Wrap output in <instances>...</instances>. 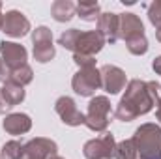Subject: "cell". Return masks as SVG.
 Segmentation results:
<instances>
[{
  "mask_svg": "<svg viewBox=\"0 0 161 159\" xmlns=\"http://www.w3.org/2000/svg\"><path fill=\"white\" fill-rule=\"evenodd\" d=\"M156 38H158V41L161 43V28H158V30H156Z\"/></svg>",
  "mask_w": 161,
  "mask_h": 159,
  "instance_id": "30",
  "label": "cell"
},
{
  "mask_svg": "<svg viewBox=\"0 0 161 159\" xmlns=\"http://www.w3.org/2000/svg\"><path fill=\"white\" fill-rule=\"evenodd\" d=\"M13 107L6 101V97H4V94H2V90H0V114H6L8 111H11Z\"/></svg>",
  "mask_w": 161,
  "mask_h": 159,
  "instance_id": "27",
  "label": "cell"
},
{
  "mask_svg": "<svg viewBox=\"0 0 161 159\" xmlns=\"http://www.w3.org/2000/svg\"><path fill=\"white\" fill-rule=\"evenodd\" d=\"M111 101L107 96H94L88 103V111L84 114V125L94 133H105L109 127Z\"/></svg>",
  "mask_w": 161,
  "mask_h": 159,
  "instance_id": "4",
  "label": "cell"
},
{
  "mask_svg": "<svg viewBox=\"0 0 161 159\" xmlns=\"http://www.w3.org/2000/svg\"><path fill=\"white\" fill-rule=\"evenodd\" d=\"M71 88L75 90V94H79L82 97H90L96 94V90L101 88V75L99 69L94 68H79V71L73 75L71 79Z\"/></svg>",
  "mask_w": 161,
  "mask_h": 159,
  "instance_id": "5",
  "label": "cell"
},
{
  "mask_svg": "<svg viewBox=\"0 0 161 159\" xmlns=\"http://www.w3.org/2000/svg\"><path fill=\"white\" fill-rule=\"evenodd\" d=\"M154 109V101L148 92V82L141 79H131L125 86V94L122 96L120 103L114 111V116L120 122L131 120L148 114Z\"/></svg>",
  "mask_w": 161,
  "mask_h": 159,
  "instance_id": "1",
  "label": "cell"
},
{
  "mask_svg": "<svg viewBox=\"0 0 161 159\" xmlns=\"http://www.w3.org/2000/svg\"><path fill=\"white\" fill-rule=\"evenodd\" d=\"M152 69H154L158 75H161V56L154 58V62H152Z\"/></svg>",
  "mask_w": 161,
  "mask_h": 159,
  "instance_id": "28",
  "label": "cell"
},
{
  "mask_svg": "<svg viewBox=\"0 0 161 159\" xmlns=\"http://www.w3.org/2000/svg\"><path fill=\"white\" fill-rule=\"evenodd\" d=\"M125 47L131 54L142 56L148 52V40H146V36H137V38H131V40L125 41Z\"/></svg>",
  "mask_w": 161,
  "mask_h": 159,
  "instance_id": "22",
  "label": "cell"
},
{
  "mask_svg": "<svg viewBox=\"0 0 161 159\" xmlns=\"http://www.w3.org/2000/svg\"><path fill=\"white\" fill-rule=\"evenodd\" d=\"M131 139L139 159H161V127L158 123H142Z\"/></svg>",
  "mask_w": 161,
  "mask_h": 159,
  "instance_id": "3",
  "label": "cell"
},
{
  "mask_svg": "<svg viewBox=\"0 0 161 159\" xmlns=\"http://www.w3.org/2000/svg\"><path fill=\"white\" fill-rule=\"evenodd\" d=\"M4 25V13H2V2H0V28Z\"/></svg>",
  "mask_w": 161,
  "mask_h": 159,
  "instance_id": "29",
  "label": "cell"
},
{
  "mask_svg": "<svg viewBox=\"0 0 161 159\" xmlns=\"http://www.w3.org/2000/svg\"><path fill=\"white\" fill-rule=\"evenodd\" d=\"M114 159H139V156H137V148H135V142H133V139L122 140V142H118V144H116Z\"/></svg>",
  "mask_w": 161,
  "mask_h": 159,
  "instance_id": "20",
  "label": "cell"
},
{
  "mask_svg": "<svg viewBox=\"0 0 161 159\" xmlns=\"http://www.w3.org/2000/svg\"><path fill=\"white\" fill-rule=\"evenodd\" d=\"M51 159H64V157H60V156H54V157H51Z\"/></svg>",
  "mask_w": 161,
  "mask_h": 159,
  "instance_id": "31",
  "label": "cell"
},
{
  "mask_svg": "<svg viewBox=\"0 0 161 159\" xmlns=\"http://www.w3.org/2000/svg\"><path fill=\"white\" fill-rule=\"evenodd\" d=\"M0 159H2V157H0Z\"/></svg>",
  "mask_w": 161,
  "mask_h": 159,
  "instance_id": "32",
  "label": "cell"
},
{
  "mask_svg": "<svg viewBox=\"0 0 161 159\" xmlns=\"http://www.w3.org/2000/svg\"><path fill=\"white\" fill-rule=\"evenodd\" d=\"M54 111L56 114L60 116V120L66 123V125H71V127H77L84 123V114L79 111L77 103L73 101V97L69 96H62L56 99L54 103Z\"/></svg>",
  "mask_w": 161,
  "mask_h": 159,
  "instance_id": "10",
  "label": "cell"
},
{
  "mask_svg": "<svg viewBox=\"0 0 161 159\" xmlns=\"http://www.w3.org/2000/svg\"><path fill=\"white\" fill-rule=\"evenodd\" d=\"M2 127L9 135H25L32 129V120L25 112H11L4 118Z\"/></svg>",
  "mask_w": 161,
  "mask_h": 159,
  "instance_id": "15",
  "label": "cell"
},
{
  "mask_svg": "<svg viewBox=\"0 0 161 159\" xmlns=\"http://www.w3.org/2000/svg\"><path fill=\"white\" fill-rule=\"evenodd\" d=\"M2 94H4V97H6V101L11 105V107H15V105H19V103H23L25 101V88L23 86H19V84H15V82H6L2 88Z\"/></svg>",
  "mask_w": 161,
  "mask_h": 159,
  "instance_id": "18",
  "label": "cell"
},
{
  "mask_svg": "<svg viewBox=\"0 0 161 159\" xmlns=\"http://www.w3.org/2000/svg\"><path fill=\"white\" fill-rule=\"evenodd\" d=\"M116 152V140L111 133H103L96 139H90L82 146V154L86 159H111Z\"/></svg>",
  "mask_w": 161,
  "mask_h": 159,
  "instance_id": "6",
  "label": "cell"
},
{
  "mask_svg": "<svg viewBox=\"0 0 161 159\" xmlns=\"http://www.w3.org/2000/svg\"><path fill=\"white\" fill-rule=\"evenodd\" d=\"M99 75H101V88L107 92V94H118L122 90H125L127 86V79H125V73L124 69H120L118 66H111V64H105L99 68Z\"/></svg>",
  "mask_w": 161,
  "mask_h": 159,
  "instance_id": "9",
  "label": "cell"
},
{
  "mask_svg": "<svg viewBox=\"0 0 161 159\" xmlns=\"http://www.w3.org/2000/svg\"><path fill=\"white\" fill-rule=\"evenodd\" d=\"M118 30H120V17L118 13L113 11H105L99 15L97 19V32L101 34V38L109 43H116L118 38Z\"/></svg>",
  "mask_w": 161,
  "mask_h": 159,
  "instance_id": "13",
  "label": "cell"
},
{
  "mask_svg": "<svg viewBox=\"0 0 161 159\" xmlns=\"http://www.w3.org/2000/svg\"><path fill=\"white\" fill-rule=\"evenodd\" d=\"M23 142L19 140H8L2 150H0V157L2 159H23Z\"/></svg>",
  "mask_w": 161,
  "mask_h": 159,
  "instance_id": "21",
  "label": "cell"
},
{
  "mask_svg": "<svg viewBox=\"0 0 161 159\" xmlns=\"http://www.w3.org/2000/svg\"><path fill=\"white\" fill-rule=\"evenodd\" d=\"M77 13V6L71 0H56L51 6V15L54 21L58 23H68L73 19V15Z\"/></svg>",
  "mask_w": 161,
  "mask_h": 159,
  "instance_id": "16",
  "label": "cell"
},
{
  "mask_svg": "<svg viewBox=\"0 0 161 159\" xmlns=\"http://www.w3.org/2000/svg\"><path fill=\"white\" fill-rule=\"evenodd\" d=\"M0 58L13 71V69H17V68L26 64L28 51L21 43H15V41H0Z\"/></svg>",
  "mask_w": 161,
  "mask_h": 159,
  "instance_id": "12",
  "label": "cell"
},
{
  "mask_svg": "<svg viewBox=\"0 0 161 159\" xmlns=\"http://www.w3.org/2000/svg\"><path fill=\"white\" fill-rule=\"evenodd\" d=\"M73 62L79 68H94L96 66V56H86V54H73Z\"/></svg>",
  "mask_w": 161,
  "mask_h": 159,
  "instance_id": "25",
  "label": "cell"
},
{
  "mask_svg": "<svg viewBox=\"0 0 161 159\" xmlns=\"http://www.w3.org/2000/svg\"><path fill=\"white\" fill-rule=\"evenodd\" d=\"M32 43H34V58L40 64H47L54 58L56 49L53 45V32L47 26H38L36 30H32Z\"/></svg>",
  "mask_w": 161,
  "mask_h": 159,
  "instance_id": "7",
  "label": "cell"
},
{
  "mask_svg": "<svg viewBox=\"0 0 161 159\" xmlns=\"http://www.w3.org/2000/svg\"><path fill=\"white\" fill-rule=\"evenodd\" d=\"M32 79H34V71H32V68H30L28 64H25V66L13 69V71H11V77H9L11 82L19 84V86H23V88H25L26 84H30Z\"/></svg>",
  "mask_w": 161,
  "mask_h": 159,
  "instance_id": "19",
  "label": "cell"
},
{
  "mask_svg": "<svg viewBox=\"0 0 161 159\" xmlns=\"http://www.w3.org/2000/svg\"><path fill=\"white\" fill-rule=\"evenodd\" d=\"M54 156H58V144L45 137L30 139L23 146V159H51Z\"/></svg>",
  "mask_w": 161,
  "mask_h": 159,
  "instance_id": "8",
  "label": "cell"
},
{
  "mask_svg": "<svg viewBox=\"0 0 161 159\" xmlns=\"http://www.w3.org/2000/svg\"><path fill=\"white\" fill-rule=\"evenodd\" d=\"M120 30H118V38H122L124 41L137 38V36H144V25L141 21L139 15L135 13H120Z\"/></svg>",
  "mask_w": 161,
  "mask_h": 159,
  "instance_id": "14",
  "label": "cell"
},
{
  "mask_svg": "<svg viewBox=\"0 0 161 159\" xmlns=\"http://www.w3.org/2000/svg\"><path fill=\"white\" fill-rule=\"evenodd\" d=\"M148 92H150V97L156 105V118L161 123V84L156 80H148Z\"/></svg>",
  "mask_w": 161,
  "mask_h": 159,
  "instance_id": "23",
  "label": "cell"
},
{
  "mask_svg": "<svg viewBox=\"0 0 161 159\" xmlns=\"http://www.w3.org/2000/svg\"><path fill=\"white\" fill-rule=\"evenodd\" d=\"M148 21L156 28H161V0H156L148 6Z\"/></svg>",
  "mask_w": 161,
  "mask_h": 159,
  "instance_id": "24",
  "label": "cell"
},
{
  "mask_svg": "<svg viewBox=\"0 0 161 159\" xmlns=\"http://www.w3.org/2000/svg\"><path fill=\"white\" fill-rule=\"evenodd\" d=\"M58 45H62L68 51H73V54H86V56H96L103 45L105 40L101 38V34L97 30H90V32H80L77 28H69L66 32L60 34Z\"/></svg>",
  "mask_w": 161,
  "mask_h": 159,
  "instance_id": "2",
  "label": "cell"
},
{
  "mask_svg": "<svg viewBox=\"0 0 161 159\" xmlns=\"http://www.w3.org/2000/svg\"><path fill=\"white\" fill-rule=\"evenodd\" d=\"M75 6H77V15L86 23H94L101 15V6L96 0H82V2L75 4Z\"/></svg>",
  "mask_w": 161,
  "mask_h": 159,
  "instance_id": "17",
  "label": "cell"
},
{
  "mask_svg": "<svg viewBox=\"0 0 161 159\" xmlns=\"http://www.w3.org/2000/svg\"><path fill=\"white\" fill-rule=\"evenodd\" d=\"M2 32L6 36H9V38H23V36H26L30 32V21L19 9H9L4 15Z\"/></svg>",
  "mask_w": 161,
  "mask_h": 159,
  "instance_id": "11",
  "label": "cell"
},
{
  "mask_svg": "<svg viewBox=\"0 0 161 159\" xmlns=\"http://www.w3.org/2000/svg\"><path fill=\"white\" fill-rule=\"evenodd\" d=\"M9 77H11V69L4 64V60L0 58V82L2 84H6V82H9Z\"/></svg>",
  "mask_w": 161,
  "mask_h": 159,
  "instance_id": "26",
  "label": "cell"
}]
</instances>
